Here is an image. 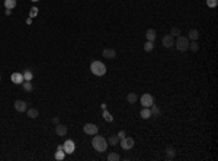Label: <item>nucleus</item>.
Returning <instances> with one entry per match:
<instances>
[{"instance_id":"b1692460","label":"nucleus","mask_w":218,"mask_h":161,"mask_svg":"<svg viewBox=\"0 0 218 161\" xmlns=\"http://www.w3.org/2000/svg\"><path fill=\"white\" fill-rule=\"evenodd\" d=\"M121 157L118 152H109L108 154V161H118Z\"/></svg>"},{"instance_id":"412c9836","label":"nucleus","mask_w":218,"mask_h":161,"mask_svg":"<svg viewBox=\"0 0 218 161\" xmlns=\"http://www.w3.org/2000/svg\"><path fill=\"white\" fill-rule=\"evenodd\" d=\"M22 86H23V90H26V92H32V81H28V80H23V83H22Z\"/></svg>"},{"instance_id":"a878e982","label":"nucleus","mask_w":218,"mask_h":161,"mask_svg":"<svg viewBox=\"0 0 218 161\" xmlns=\"http://www.w3.org/2000/svg\"><path fill=\"white\" fill-rule=\"evenodd\" d=\"M144 49H145L147 52H150V51H153V49H154V44H153L151 41H147V42L144 44Z\"/></svg>"},{"instance_id":"f8f14e48","label":"nucleus","mask_w":218,"mask_h":161,"mask_svg":"<svg viewBox=\"0 0 218 161\" xmlns=\"http://www.w3.org/2000/svg\"><path fill=\"white\" fill-rule=\"evenodd\" d=\"M55 134H57L58 137H64L65 134H67V126L57 123V125H55Z\"/></svg>"},{"instance_id":"c756f323","label":"nucleus","mask_w":218,"mask_h":161,"mask_svg":"<svg viewBox=\"0 0 218 161\" xmlns=\"http://www.w3.org/2000/svg\"><path fill=\"white\" fill-rule=\"evenodd\" d=\"M36 15H38V9H36V7H32V9L29 10V18L32 19V18H35Z\"/></svg>"},{"instance_id":"9d476101","label":"nucleus","mask_w":218,"mask_h":161,"mask_svg":"<svg viewBox=\"0 0 218 161\" xmlns=\"http://www.w3.org/2000/svg\"><path fill=\"white\" fill-rule=\"evenodd\" d=\"M102 55H103L105 58L112 60V58H115V57H116V51H115L113 48H105V49H103V52H102Z\"/></svg>"},{"instance_id":"2f4dec72","label":"nucleus","mask_w":218,"mask_h":161,"mask_svg":"<svg viewBox=\"0 0 218 161\" xmlns=\"http://www.w3.org/2000/svg\"><path fill=\"white\" fill-rule=\"evenodd\" d=\"M116 137H118L119 140H122V138H125L127 135H125V132H124V131H121V132H119V134H118V135H116Z\"/></svg>"},{"instance_id":"393cba45","label":"nucleus","mask_w":218,"mask_h":161,"mask_svg":"<svg viewBox=\"0 0 218 161\" xmlns=\"http://www.w3.org/2000/svg\"><path fill=\"white\" fill-rule=\"evenodd\" d=\"M188 49H191V51L196 52V51L199 49V45H198V42H196V41H192V42H189V48H188Z\"/></svg>"},{"instance_id":"4be33fe9","label":"nucleus","mask_w":218,"mask_h":161,"mask_svg":"<svg viewBox=\"0 0 218 161\" xmlns=\"http://www.w3.org/2000/svg\"><path fill=\"white\" fill-rule=\"evenodd\" d=\"M22 74H23V80H28V81H31V80L33 78V73L31 71V70H26V71H23Z\"/></svg>"},{"instance_id":"39448f33","label":"nucleus","mask_w":218,"mask_h":161,"mask_svg":"<svg viewBox=\"0 0 218 161\" xmlns=\"http://www.w3.org/2000/svg\"><path fill=\"white\" fill-rule=\"evenodd\" d=\"M83 131H85V134H87V135H96L99 128L95 125V123H86V125L83 126Z\"/></svg>"},{"instance_id":"473e14b6","label":"nucleus","mask_w":218,"mask_h":161,"mask_svg":"<svg viewBox=\"0 0 218 161\" xmlns=\"http://www.w3.org/2000/svg\"><path fill=\"white\" fill-rule=\"evenodd\" d=\"M53 123H55V125L58 123V118H57V116H55V118H53Z\"/></svg>"},{"instance_id":"c9c22d12","label":"nucleus","mask_w":218,"mask_h":161,"mask_svg":"<svg viewBox=\"0 0 218 161\" xmlns=\"http://www.w3.org/2000/svg\"><path fill=\"white\" fill-rule=\"evenodd\" d=\"M0 81H1V74H0Z\"/></svg>"},{"instance_id":"aec40b11","label":"nucleus","mask_w":218,"mask_h":161,"mask_svg":"<svg viewBox=\"0 0 218 161\" xmlns=\"http://www.w3.org/2000/svg\"><path fill=\"white\" fill-rule=\"evenodd\" d=\"M127 100H128V103L134 105V103L138 100V96H137V93H128V96H127Z\"/></svg>"},{"instance_id":"7c9ffc66","label":"nucleus","mask_w":218,"mask_h":161,"mask_svg":"<svg viewBox=\"0 0 218 161\" xmlns=\"http://www.w3.org/2000/svg\"><path fill=\"white\" fill-rule=\"evenodd\" d=\"M207 4L209 7H215L218 4V0H207Z\"/></svg>"},{"instance_id":"423d86ee","label":"nucleus","mask_w":218,"mask_h":161,"mask_svg":"<svg viewBox=\"0 0 218 161\" xmlns=\"http://www.w3.org/2000/svg\"><path fill=\"white\" fill-rule=\"evenodd\" d=\"M63 150H64L65 154H73L74 150H76V145H74V142L71 140H67L64 144H63Z\"/></svg>"},{"instance_id":"0eeeda50","label":"nucleus","mask_w":218,"mask_h":161,"mask_svg":"<svg viewBox=\"0 0 218 161\" xmlns=\"http://www.w3.org/2000/svg\"><path fill=\"white\" fill-rule=\"evenodd\" d=\"M121 147H122L124 150H131V148L134 147V138H131V137L122 138V140H121Z\"/></svg>"},{"instance_id":"1a4fd4ad","label":"nucleus","mask_w":218,"mask_h":161,"mask_svg":"<svg viewBox=\"0 0 218 161\" xmlns=\"http://www.w3.org/2000/svg\"><path fill=\"white\" fill-rule=\"evenodd\" d=\"M13 106H15V109L18 110V112H26V109H28V103L26 102H23V100H16L15 103H13Z\"/></svg>"},{"instance_id":"f03ea898","label":"nucleus","mask_w":218,"mask_h":161,"mask_svg":"<svg viewBox=\"0 0 218 161\" xmlns=\"http://www.w3.org/2000/svg\"><path fill=\"white\" fill-rule=\"evenodd\" d=\"M90 71L93 73L95 75H105V73H106V67H105V64L102 63V61H93L92 64H90Z\"/></svg>"},{"instance_id":"6e6552de","label":"nucleus","mask_w":218,"mask_h":161,"mask_svg":"<svg viewBox=\"0 0 218 161\" xmlns=\"http://www.w3.org/2000/svg\"><path fill=\"white\" fill-rule=\"evenodd\" d=\"M162 44H163V47H166V48H172L174 44V38L173 35H164L163 36V41H162Z\"/></svg>"},{"instance_id":"6ab92c4d","label":"nucleus","mask_w":218,"mask_h":161,"mask_svg":"<svg viewBox=\"0 0 218 161\" xmlns=\"http://www.w3.org/2000/svg\"><path fill=\"white\" fill-rule=\"evenodd\" d=\"M140 116H141L142 119L151 118V112H150V107H144V109L141 110V113H140Z\"/></svg>"},{"instance_id":"a211bd4d","label":"nucleus","mask_w":218,"mask_h":161,"mask_svg":"<svg viewBox=\"0 0 218 161\" xmlns=\"http://www.w3.org/2000/svg\"><path fill=\"white\" fill-rule=\"evenodd\" d=\"M166 154H167V160H173L176 157V151H174L173 147H167L166 148Z\"/></svg>"},{"instance_id":"f3484780","label":"nucleus","mask_w":218,"mask_h":161,"mask_svg":"<svg viewBox=\"0 0 218 161\" xmlns=\"http://www.w3.org/2000/svg\"><path fill=\"white\" fill-rule=\"evenodd\" d=\"M150 112H151V116H154V118H157V116H160V115H162L160 107L156 106V105H153V106L150 107Z\"/></svg>"},{"instance_id":"9b49d317","label":"nucleus","mask_w":218,"mask_h":161,"mask_svg":"<svg viewBox=\"0 0 218 161\" xmlns=\"http://www.w3.org/2000/svg\"><path fill=\"white\" fill-rule=\"evenodd\" d=\"M10 80L15 84H22L23 83V74L22 73H13L10 75Z\"/></svg>"},{"instance_id":"dca6fc26","label":"nucleus","mask_w":218,"mask_h":161,"mask_svg":"<svg viewBox=\"0 0 218 161\" xmlns=\"http://www.w3.org/2000/svg\"><path fill=\"white\" fill-rule=\"evenodd\" d=\"M186 36H188L189 39H192V41H198V38H199V32H198V29H191Z\"/></svg>"},{"instance_id":"f257e3e1","label":"nucleus","mask_w":218,"mask_h":161,"mask_svg":"<svg viewBox=\"0 0 218 161\" xmlns=\"http://www.w3.org/2000/svg\"><path fill=\"white\" fill-rule=\"evenodd\" d=\"M92 145H93V148L98 151V152H105L106 148H108V141L105 140L103 137H100V135H95L93 137V140H92Z\"/></svg>"},{"instance_id":"cd10ccee","label":"nucleus","mask_w":218,"mask_h":161,"mask_svg":"<svg viewBox=\"0 0 218 161\" xmlns=\"http://www.w3.org/2000/svg\"><path fill=\"white\" fill-rule=\"evenodd\" d=\"M103 118H105V120H106V122H112V120H113V118H112V115L109 113V112L106 110V109L103 110Z\"/></svg>"},{"instance_id":"7ed1b4c3","label":"nucleus","mask_w":218,"mask_h":161,"mask_svg":"<svg viewBox=\"0 0 218 161\" xmlns=\"http://www.w3.org/2000/svg\"><path fill=\"white\" fill-rule=\"evenodd\" d=\"M176 48H177L179 51H186V49L189 48V38H188V36H183V35L177 36Z\"/></svg>"},{"instance_id":"5701e85b","label":"nucleus","mask_w":218,"mask_h":161,"mask_svg":"<svg viewBox=\"0 0 218 161\" xmlns=\"http://www.w3.org/2000/svg\"><path fill=\"white\" fill-rule=\"evenodd\" d=\"M4 6H6V9H13V7H16V0H4Z\"/></svg>"},{"instance_id":"2eb2a0df","label":"nucleus","mask_w":218,"mask_h":161,"mask_svg":"<svg viewBox=\"0 0 218 161\" xmlns=\"http://www.w3.org/2000/svg\"><path fill=\"white\" fill-rule=\"evenodd\" d=\"M26 115L29 116V118H38V115H39V112H38V109H35V107H29V109H26Z\"/></svg>"},{"instance_id":"f704fd0d","label":"nucleus","mask_w":218,"mask_h":161,"mask_svg":"<svg viewBox=\"0 0 218 161\" xmlns=\"http://www.w3.org/2000/svg\"><path fill=\"white\" fill-rule=\"evenodd\" d=\"M31 1H39V0H31Z\"/></svg>"},{"instance_id":"4468645a","label":"nucleus","mask_w":218,"mask_h":161,"mask_svg":"<svg viewBox=\"0 0 218 161\" xmlns=\"http://www.w3.org/2000/svg\"><path fill=\"white\" fill-rule=\"evenodd\" d=\"M64 157H65V152L63 150V145H58L57 152H55V160H64Z\"/></svg>"},{"instance_id":"20e7f679","label":"nucleus","mask_w":218,"mask_h":161,"mask_svg":"<svg viewBox=\"0 0 218 161\" xmlns=\"http://www.w3.org/2000/svg\"><path fill=\"white\" fill-rule=\"evenodd\" d=\"M141 105L144 107H151L154 105V97L151 95H148V93H144L141 96Z\"/></svg>"},{"instance_id":"c85d7f7f","label":"nucleus","mask_w":218,"mask_h":161,"mask_svg":"<svg viewBox=\"0 0 218 161\" xmlns=\"http://www.w3.org/2000/svg\"><path fill=\"white\" fill-rule=\"evenodd\" d=\"M170 35H174V36H180V29L179 28H172L170 29Z\"/></svg>"},{"instance_id":"ddd939ff","label":"nucleus","mask_w":218,"mask_h":161,"mask_svg":"<svg viewBox=\"0 0 218 161\" xmlns=\"http://www.w3.org/2000/svg\"><path fill=\"white\" fill-rule=\"evenodd\" d=\"M145 38H147V41L154 42V39L157 38V32H156V29H147V32H145Z\"/></svg>"},{"instance_id":"72a5a7b5","label":"nucleus","mask_w":218,"mask_h":161,"mask_svg":"<svg viewBox=\"0 0 218 161\" xmlns=\"http://www.w3.org/2000/svg\"><path fill=\"white\" fill-rule=\"evenodd\" d=\"M10 13H12V10H10V9H6V16H9Z\"/></svg>"},{"instance_id":"bb28decb","label":"nucleus","mask_w":218,"mask_h":161,"mask_svg":"<svg viewBox=\"0 0 218 161\" xmlns=\"http://www.w3.org/2000/svg\"><path fill=\"white\" fill-rule=\"evenodd\" d=\"M118 140H119V138H118L116 135H112V137L108 138V144H110V145H116V144H118Z\"/></svg>"}]
</instances>
